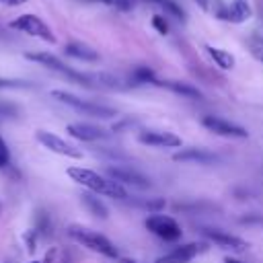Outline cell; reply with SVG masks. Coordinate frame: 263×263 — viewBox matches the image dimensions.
Wrapping results in <instances>:
<instances>
[{"instance_id":"cell-11","label":"cell","mask_w":263,"mask_h":263,"mask_svg":"<svg viewBox=\"0 0 263 263\" xmlns=\"http://www.w3.org/2000/svg\"><path fill=\"white\" fill-rule=\"evenodd\" d=\"M66 132L76 138V140H82V142H97V140H105L109 134L97 125H90V123H70L66 127Z\"/></svg>"},{"instance_id":"cell-34","label":"cell","mask_w":263,"mask_h":263,"mask_svg":"<svg viewBox=\"0 0 263 263\" xmlns=\"http://www.w3.org/2000/svg\"><path fill=\"white\" fill-rule=\"evenodd\" d=\"M31 263H41V261H31Z\"/></svg>"},{"instance_id":"cell-14","label":"cell","mask_w":263,"mask_h":263,"mask_svg":"<svg viewBox=\"0 0 263 263\" xmlns=\"http://www.w3.org/2000/svg\"><path fill=\"white\" fill-rule=\"evenodd\" d=\"M138 140L148 146H164V148L181 146V138L171 132H142Z\"/></svg>"},{"instance_id":"cell-2","label":"cell","mask_w":263,"mask_h":263,"mask_svg":"<svg viewBox=\"0 0 263 263\" xmlns=\"http://www.w3.org/2000/svg\"><path fill=\"white\" fill-rule=\"evenodd\" d=\"M51 97L58 99L60 103L84 113V115H90V117H99V119H111L117 115V111L113 107H107V105H99V103H92V101H86V99H80L72 92H66V90H51Z\"/></svg>"},{"instance_id":"cell-29","label":"cell","mask_w":263,"mask_h":263,"mask_svg":"<svg viewBox=\"0 0 263 263\" xmlns=\"http://www.w3.org/2000/svg\"><path fill=\"white\" fill-rule=\"evenodd\" d=\"M53 257H55V251H53V249H49V251H47V255H45V259H43L41 263H53Z\"/></svg>"},{"instance_id":"cell-16","label":"cell","mask_w":263,"mask_h":263,"mask_svg":"<svg viewBox=\"0 0 263 263\" xmlns=\"http://www.w3.org/2000/svg\"><path fill=\"white\" fill-rule=\"evenodd\" d=\"M64 53L70 55V58L82 60V62H97V60H99V53H97L92 47H88V45H84V43H80V41L68 43V45L64 47Z\"/></svg>"},{"instance_id":"cell-28","label":"cell","mask_w":263,"mask_h":263,"mask_svg":"<svg viewBox=\"0 0 263 263\" xmlns=\"http://www.w3.org/2000/svg\"><path fill=\"white\" fill-rule=\"evenodd\" d=\"M35 230H29L27 234H25V240H27V245H29V253H33L35 251Z\"/></svg>"},{"instance_id":"cell-21","label":"cell","mask_w":263,"mask_h":263,"mask_svg":"<svg viewBox=\"0 0 263 263\" xmlns=\"http://www.w3.org/2000/svg\"><path fill=\"white\" fill-rule=\"evenodd\" d=\"M132 80H134V84H144V82H156V76H154V72L150 70V68H146V66H142V68H136L134 70V74H132Z\"/></svg>"},{"instance_id":"cell-8","label":"cell","mask_w":263,"mask_h":263,"mask_svg":"<svg viewBox=\"0 0 263 263\" xmlns=\"http://www.w3.org/2000/svg\"><path fill=\"white\" fill-rule=\"evenodd\" d=\"M107 177L119 185H132V187H138V189H148L152 183L148 177L140 175L138 171H132V168H125V166H107L105 168Z\"/></svg>"},{"instance_id":"cell-31","label":"cell","mask_w":263,"mask_h":263,"mask_svg":"<svg viewBox=\"0 0 263 263\" xmlns=\"http://www.w3.org/2000/svg\"><path fill=\"white\" fill-rule=\"evenodd\" d=\"M224 263H240V261H236V259H230V257H228V259H224Z\"/></svg>"},{"instance_id":"cell-18","label":"cell","mask_w":263,"mask_h":263,"mask_svg":"<svg viewBox=\"0 0 263 263\" xmlns=\"http://www.w3.org/2000/svg\"><path fill=\"white\" fill-rule=\"evenodd\" d=\"M80 201H82V205H84L92 216H97V218H101V220H105V218L109 216L107 205H105L97 195H92V193H82V195H80Z\"/></svg>"},{"instance_id":"cell-10","label":"cell","mask_w":263,"mask_h":263,"mask_svg":"<svg viewBox=\"0 0 263 263\" xmlns=\"http://www.w3.org/2000/svg\"><path fill=\"white\" fill-rule=\"evenodd\" d=\"M201 234L208 236L212 242L224 247V249H230V251H236V253L247 251V242H245L242 238H238V236H234V234H228V232H224V230H220V228H208V226H205V228H201Z\"/></svg>"},{"instance_id":"cell-6","label":"cell","mask_w":263,"mask_h":263,"mask_svg":"<svg viewBox=\"0 0 263 263\" xmlns=\"http://www.w3.org/2000/svg\"><path fill=\"white\" fill-rule=\"evenodd\" d=\"M35 138H37L39 144H43L47 150H51V152H55V154H62V156H68V158H82V152H80L76 146L68 144L66 140H62L60 136H55V134H51V132L37 129V132H35Z\"/></svg>"},{"instance_id":"cell-3","label":"cell","mask_w":263,"mask_h":263,"mask_svg":"<svg viewBox=\"0 0 263 263\" xmlns=\"http://www.w3.org/2000/svg\"><path fill=\"white\" fill-rule=\"evenodd\" d=\"M68 234H70L76 242H80L82 247H86V249H90V251H95V253H101V255L111 257V259L117 257V249L113 247V242H111L109 238H105L103 234H99V232H92V230L80 228V226H70V228H68Z\"/></svg>"},{"instance_id":"cell-20","label":"cell","mask_w":263,"mask_h":263,"mask_svg":"<svg viewBox=\"0 0 263 263\" xmlns=\"http://www.w3.org/2000/svg\"><path fill=\"white\" fill-rule=\"evenodd\" d=\"M205 49H208L210 58L216 62V66H220L222 70H230V68L234 66V58H232L228 51H224V49H218V47H212V45H208Z\"/></svg>"},{"instance_id":"cell-27","label":"cell","mask_w":263,"mask_h":263,"mask_svg":"<svg viewBox=\"0 0 263 263\" xmlns=\"http://www.w3.org/2000/svg\"><path fill=\"white\" fill-rule=\"evenodd\" d=\"M99 2H105V4H111L119 10H129L134 6V0H99Z\"/></svg>"},{"instance_id":"cell-9","label":"cell","mask_w":263,"mask_h":263,"mask_svg":"<svg viewBox=\"0 0 263 263\" xmlns=\"http://www.w3.org/2000/svg\"><path fill=\"white\" fill-rule=\"evenodd\" d=\"M203 127H208L210 132L218 134V136H230V138H249V132L236 123H230L226 119H220V117H214V115H205L201 119Z\"/></svg>"},{"instance_id":"cell-26","label":"cell","mask_w":263,"mask_h":263,"mask_svg":"<svg viewBox=\"0 0 263 263\" xmlns=\"http://www.w3.org/2000/svg\"><path fill=\"white\" fill-rule=\"evenodd\" d=\"M8 162H10V152H8L6 142H4V140H2V136H0V168L8 166Z\"/></svg>"},{"instance_id":"cell-17","label":"cell","mask_w":263,"mask_h":263,"mask_svg":"<svg viewBox=\"0 0 263 263\" xmlns=\"http://www.w3.org/2000/svg\"><path fill=\"white\" fill-rule=\"evenodd\" d=\"M154 84L164 86V88H168V90H173V92H177L181 97H187V99H201V92L195 86L187 84V82H179V80H156Z\"/></svg>"},{"instance_id":"cell-33","label":"cell","mask_w":263,"mask_h":263,"mask_svg":"<svg viewBox=\"0 0 263 263\" xmlns=\"http://www.w3.org/2000/svg\"><path fill=\"white\" fill-rule=\"evenodd\" d=\"M121 263H136V261H132V259H121Z\"/></svg>"},{"instance_id":"cell-35","label":"cell","mask_w":263,"mask_h":263,"mask_svg":"<svg viewBox=\"0 0 263 263\" xmlns=\"http://www.w3.org/2000/svg\"><path fill=\"white\" fill-rule=\"evenodd\" d=\"M0 2H4V0H0Z\"/></svg>"},{"instance_id":"cell-7","label":"cell","mask_w":263,"mask_h":263,"mask_svg":"<svg viewBox=\"0 0 263 263\" xmlns=\"http://www.w3.org/2000/svg\"><path fill=\"white\" fill-rule=\"evenodd\" d=\"M144 224L150 232H154L162 240H179L181 238V226L168 216H150V218H146Z\"/></svg>"},{"instance_id":"cell-25","label":"cell","mask_w":263,"mask_h":263,"mask_svg":"<svg viewBox=\"0 0 263 263\" xmlns=\"http://www.w3.org/2000/svg\"><path fill=\"white\" fill-rule=\"evenodd\" d=\"M152 25H154V29H156L160 35H166V33H168V23H166L160 14H154V16H152Z\"/></svg>"},{"instance_id":"cell-13","label":"cell","mask_w":263,"mask_h":263,"mask_svg":"<svg viewBox=\"0 0 263 263\" xmlns=\"http://www.w3.org/2000/svg\"><path fill=\"white\" fill-rule=\"evenodd\" d=\"M201 247H203V245H197V242L181 245V247H177L175 251H171L168 255L158 257L156 263H189V261L201 251Z\"/></svg>"},{"instance_id":"cell-23","label":"cell","mask_w":263,"mask_h":263,"mask_svg":"<svg viewBox=\"0 0 263 263\" xmlns=\"http://www.w3.org/2000/svg\"><path fill=\"white\" fill-rule=\"evenodd\" d=\"M37 228H35V232L37 234H49V230H51V224H49V218H47V214L45 212H37Z\"/></svg>"},{"instance_id":"cell-5","label":"cell","mask_w":263,"mask_h":263,"mask_svg":"<svg viewBox=\"0 0 263 263\" xmlns=\"http://www.w3.org/2000/svg\"><path fill=\"white\" fill-rule=\"evenodd\" d=\"M8 27L14 29V31H23V33H27V35L39 37V39H43V41H47V43H55V37H53V33L49 31V27H47L39 16H35V14H21V16H16L14 21H10Z\"/></svg>"},{"instance_id":"cell-1","label":"cell","mask_w":263,"mask_h":263,"mask_svg":"<svg viewBox=\"0 0 263 263\" xmlns=\"http://www.w3.org/2000/svg\"><path fill=\"white\" fill-rule=\"evenodd\" d=\"M66 173H68V177H70L72 181L80 183L82 187H86V189H90V191H95V193H103V195H109V197L119 199V201H125V199L129 197L127 191H125L119 183H115V181H111V179H105V177H101L99 173H95V171H90V168L70 166Z\"/></svg>"},{"instance_id":"cell-12","label":"cell","mask_w":263,"mask_h":263,"mask_svg":"<svg viewBox=\"0 0 263 263\" xmlns=\"http://www.w3.org/2000/svg\"><path fill=\"white\" fill-rule=\"evenodd\" d=\"M173 160L177 162H193V164H214L218 162V156L203 150V148H185L177 154H173Z\"/></svg>"},{"instance_id":"cell-22","label":"cell","mask_w":263,"mask_h":263,"mask_svg":"<svg viewBox=\"0 0 263 263\" xmlns=\"http://www.w3.org/2000/svg\"><path fill=\"white\" fill-rule=\"evenodd\" d=\"M148 2H154V4H160V6H164V10H168L173 16H177V18H185V12L179 8V4L175 2V0H148Z\"/></svg>"},{"instance_id":"cell-24","label":"cell","mask_w":263,"mask_h":263,"mask_svg":"<svg viewBox=\"0 0 263 263\" xmlns=\"http://www.w3.org/2000/svg\"><path fill=\"white\" fill-rule=\"evenodd\" d=\"M33 86L31 82L25 80H8V78H0V88H29Z\"/></svg>"},{"instance_id":"cell-15","label":"cell","mask_w":263,"mask_h":263,"mask_svg":"<svg viewBox=\"0 0 263 263\" xmlns=\"http://www.w3.org/2000/svg\"><path fill=\"white\" fill-rule=\"evenodd\" d=\"M222 18L226 21H232V23H242L251 16V6H249V0H232V4L224 10L218 12Z\"/></svg>"},{"instance_id":"cell-4","label":"cell","mask_w":263,"mask_h":263,"mask_svg":"<svg viewBox=\"0 0 263 263\" xmlns=\"http://www.w3.org/2000/svg\"><path fill=\"white\" fill-rule=\"evenodd\" d=\"M25 58L31 60V62H37V64H41V66H45V68H49V70H55V72L64 74L66 78H70V80H74V82H78V84H82V86H92L88 74H82V72L72 70L70 66H66V64H64L58 55H53V53H47V51H31V53H25Z\"/></svg>"},{"instance_id":"cell-19","label":"cell","mask_w":263,"mask_h":263,"mask_svg":"<svg viewBox=\"0 0 263 263\" xmlns=\"http://www.w3.org/2000/svg\"><path fill=\"white\" fill-rule=\"evenodd\" d=\"M125 201H129L132 205H136V208H142V210H148V212H160L166 203H164V199H160V197H127Z\"/></svg>"},{"instance_id":"cell-32","label":"cell","mask_w":263,"mask_h":263,"mask_svg":"<svg viewBox=\"0 0 263 263\" xmlns=\"http://www.w3.org/2000/svg\"><path fill=\"white\" fill-rule=\"evenodd\" d=\"M60 263H70V257H68V255H64V259H62Z\"/></svg>"},{"instance_id":"cell-30","label":"cell","mask_w":263,"mask_h":263,"mask_svg":"<svg viewBox=\"0 0 263 263\" xmlns=\"http://www.w3.org/2000/svg\"><path fill=\"white\" fill-rule=\"evenodd\" d=\"M27 0H4V4H10V6H16V4H25Z\"/></svg>"}]
</instances>
